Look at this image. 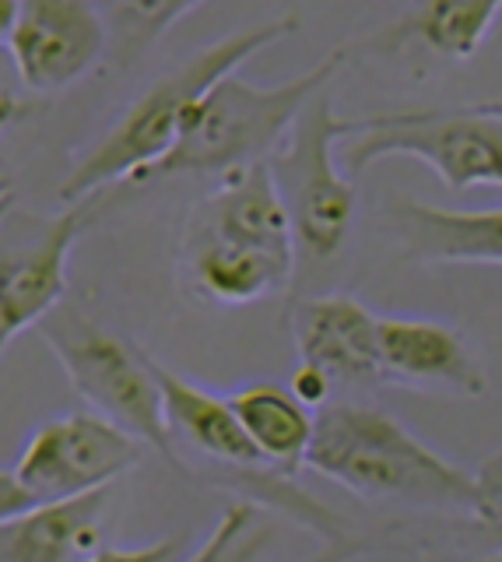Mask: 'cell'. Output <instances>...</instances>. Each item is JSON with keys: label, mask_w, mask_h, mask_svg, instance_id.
I'll return each mask as SVG.
<instances>
[{"label": "cell", "mask_w": 502, "mask_h": 562, "mask_svg": "<svg viewBox=\"0 0 502 562\" xmlns=\"http://www.w3.org/2000/svg\"><path fill=\"white\" fill-rule=\"evenodd\" d=\"M292 32H299V14H278L253 29H239L194 53L176 70H169L166 78L148 85V92L137 95L124 110V116L67 172V180L57 190L60 204H81L95 198V193H106L113 183H141L145 172H151L176 148L190 110L221 78L236 75V67L247 64L253 53L288 40Z\"/></svg>", "instance_id": "1"}, {"label": "cell", "mask_w": 502, "mask_h": 562, "mask_svg": "<svg viewBox=\"0 0 502 562\" xmlns=\"http://www.w3.org/2000/svg\"><path fill=\"white\" fill-rule=\"evenodd\" d=\"M306 468L373 503L475 514V474L449 464L387 412L331 404L317 415Z\"/></svg>", "instance_id": "2"}, {"label": "cell", "mask_w": 502, "mask_h": 562, "mask_svg": "<svg viewBox=\"0 0 502 562\" xmlns=\"http://www.w3.org/2000/svg\"><path fill=\"white\" fill-rule=\"evenodd\" d=\"M341 67L344 49H334L285 85L264 88L239 75L221 78L190 110L176 148L151 172H145L141 183L169 180V176H225L267 162L285 145L288 131L296 127L309 99L323 92Z\"/></svg>", "instance_id": "3"}, {"label": "cell", "mask_w": 502, "mask_h": 562, "mask_svg": "<svg viewBox=\"0 0 502 562\" xmlns=\"http://www.w3.org/2000/svg\"><path fill=\"white\" fill-rule=\"evenodd\" d=\"M46 345L54 348L75 391L92 404L95 415L116 422L119 429L141 439L148 450L186 474L180 461L176 439L166 422V404L159 380H155L151 356L137 351L130 341L116 338L113 330L95 324L78 306H57L39 324Z\"/></svg>", "instance_id": "4"}, {"label": "cell", "mask_w": 502, "mask_h": 562, "mask_svg": "<svg viewBox=\"0 0 502 562\" xmlns=\"http://www.w3.org/2000/svg\"><path fill=\"white\" fill-rule=\"evenodd\" d=\"M408 155L425 162L449 190H502V110L499 105H449L352 120L338 158L344 176L366 172L379 158Z\"/></svg>", "instance_id": "5"}, {"label": "cell", "mask_w": 502, "mask_h": 562, "mask_svg": "<svg viewBox=\"0 0 502 562\" xmlns=\"http://www.w3.org/2000/svg\"><path fill=\"white\" fill-rule=\"evenodd\" d=\"M349 131L352 120L338 116L334 88L327 85L299 113L285 145L267 158L299 250L313 260H331L352 236L358 190L334 158Z\"/></svg>", "instance_id": "6"}, {"label": "cell", "mask_w": 502, "mask_h": 562, "mask_svg": "<svg viewBox=\"0 0 502 562\" xmlns=\"http://www.w3.org/2000/svg\"><path fill=\"white\" fill-rule=\"evenodd\" d=\"M145 443L95 412H75L46 422L8 471L36 506L64 503L113 488L145 461Z\"/></svg>", "instance_id": "7"}, {"label": "cell", "mask_w": 502, "mask_h": 562, "mask_svg": "<svg viewBox=\"0 0 502 562\" xmlns=\"http://www.w3.org/2000/svg\"><path fill=\"white\" fill-rule=\"evenodd\" d=\"M102 215V193L64 207L60 215L8 211L4 260H0V338L11 345L22 330L39 327L67 295V254Z\"/></svg>", "instance_id": "8"}, {"label": "cell", "mask_w": 502, "mask_h": 562, "mask_svg": "<svg viewBox=\"0 0 502 562\" xmlns=\"http://www.w3.org/2000/svg\"><path fill=\"white\" fill-rule=\"evenodd\" d=\"M14 75L39 95H57L110 57V22L95 0H19L0 29Z\"/></svg>", "instance_id": "9"}, {"label": "cell", "mask_w": 502, "mask_h": 562, "mask_svg": "<svg viewBox=\"0 0 502 562\" xmlns=\"http://www.w3.org/2000/svg\"><path fill=\"white\" fill-rule=\"evenodd\" d=\"M292 341L303 369L331 383H376L379 369V316L352 295L306 299L292 313Z\"/></svg>", "instance_id": "10"}, {"label": "cell", "mask_w": 502, "mask_h": 562, "mask_svg": "<svg viewBox=\"0 0 502 562\" xmlns=\"http://www.w3.org/2000/svg\"><path fill=\"white\" fill-rule=\"evenodd\" d=\"M379 369H384L387 383L429 394L478 401L489 391V380L460 334L432 321L379 316Z\"/></svg>", "instance_id": "11"}, {"label": "cell", "mask_w": 502, "mask_h": 562, "mask_svg": "<svg viewBox=\"0 0 502 562\" xmlns=\"http://www.w3.org/2000/svg\"><path fill=\"white\" fill-rule=\"evenodd\" d=\"M296 257L250 250L186 225L183 233V278L194 295L218 306H247L288 289Z\"/></svg>", "instance_id": "12"}, {"label": "cell", "mask_w": 502, "mask_h": 562, "mask_svg": "<svg viewBox=\"0 0 502 562\" xmlns=\"http://www.w3.org/2000/svg\"><path fill=\"white\" fill-rule=\"evenodd\" d=\"M106 509L110 488H102L0 520V562H92L102 552Z\"/></svg>", "instance_id": "13"}, {"label": "cell", "mask_w": 502, "mask_h": 562, "mask_svg": "<svg viewBox=\"0 0 502 562\" xmlns=\"http://www.w3.org/2000/svg\"><path fill=\"white\" fill-rule=\"evenodd\" d=\"M393 225L411 260L499 263L502 268V207L449 211L404 198L393 204Z\"/></svg>", "instance_id": "14"}, {"label": "cell", "mask_w": 502, "mask_h": 562, "mask_svg": "<svg viewBox=\"0 0 502 562\" xmlns=\"http://www.w3.org/2000/svg\"><path fill=\"white\" fill-rule=\"evenodd\" d=\"M155 380H159L166 422L172 429V439H183L190 450L212 457L229 468H261L264 457L256 453L253 439L242 429V422L232 408V397H218L204 386L176 376L159 359H151Z\"/></svg>", "instance_id": "15"}, {"label": "cell", "mask_w": 502, "mask_h": 562, "mask_svg": "<svg viewBox=\"0 0 502 562\" xmlns=\"http://www.w3.org/2000/svg\"><path fill=\"white\" fill-rule=\"evenodd\" d=\"M502 0H419L404 18L376 35V46L387 53L425 49L449 64H467L489 40Z\"/></svg>", "instance_id": "16"}, {"label": "cell", "mask_w": 502, "mask_h": 562, "mask_svg": "<svg viewBox=\"0 0 502 562\" xmlns=\"http://www.w3.org/2000/svg\"><path fill=\"white\" fill-rule=\"evenodd\" d=\"M229 397L242 429L253 439L256 453L264 457V468L292 474L306 464L309 447H313L317 436V418L309 415V408L296 394L285 391V386L256 383Z\"/></svg>", "instance_id": "17"}, {"label": "cell", "mask_w": 502, "mask_h": 562, "mask_svg": "<svg viewBox=\"0 0 502 562\" xmlns=\"http://www.w3.org/2000/svg\"><path fill=\"white\" fill-rule=\"evenodd\" d=\"M204 0H113L110 8V70H127L162 40V35L197 11Z\"/></svg>", "instance_id": "18"}, {"label": "cell", "mask_w": 502, "mask_h": 562, "mask_svg": "<svg viewBox=\"0 0 502 562\" xmlns=\"http://www.w3.org/2000/svg\"><path fill=\"white\" fill-rule=\"evenodd\" d=\"M271 544V524L261 514V506L239 499L221 514L215 531L204 538L197 552H190L186 562H261Z\"/></svg>", "instance_id": "19"}, {"label": "cell", "mask_w": 502, "mask_h": 562, "mask_svg": "<svg viewBox=\"0 0 502 562\" xmlns=\"http://www.w3.org/2000/svg\"><path fill=\"white\" fill-rule=\"evenodd\" d=\"M478 499H475V520L495 538L502 549V453H495L492 461H484L481 471L475 474Z\"/></svg>", "instance_id": "20"}, {"label": "cell", "mask_w": 502, "mask_h": 562, "mask_svg": "<svg viewBox=\"0 0 502 562\" xmlns=\"http://www.w3.org/2000/svg\"><path fill=\"white\" fill-rule=\"evenodd\" d=\"M186 535H172L145 549H102L92 562H186Z\"/></svg>", "instance_id": "21"}, {"label": "cell", "mask_w": 502, "mask_h": 562, "mask_svg": "<svg viewBox=\"0 0 502 562\" xmlns=\"http://www.w3.org/2000/svg\"><path fill=\"white\" fill-rule=\"evenodd\" d=\"M331 380L327 376H320V373H313V369H296V380H292V394H296L306 408H317V404H323L327 401V394H331Z\"/></svg>", "instance_id": "22"}, {"label": "cell", "mask_w": 502, "mask_h": 562, "mask_svg": "<svg viewBox=\"0 0 502 562\" xmlns=\"http://www.w3.org/2000/svg\"><path fill=\"white\" fill-rule=\"evenodd\" d=\"M362 552H366V544H362L358 538L341 535V538H334L331 544H323V549H320L317 555H309L306 562H352V559H358Z\"/></svg>", "instance_id": "23"}, {"label": "cell", "mask_w": 502, "mask_h": 562, "mask_svg": "<svg viewBox=\"0 0 502 562\" xmlns=\"http://www.w3.org/2000/svg\"><path fill=\"white\" fill-rule=\"evenodd\" d=\"M471 562H502V549L495 555H484V559H471Z\"/></svg>", "instance_id": "24"}]
</instances>
